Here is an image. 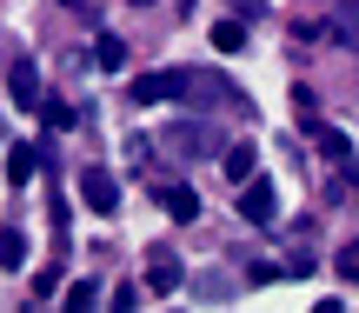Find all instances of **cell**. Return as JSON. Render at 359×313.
<instances>
[{
  "instance_id": "3957f363",
  "label": "cell",
  "mask_w": 359,
  "mask_h": 313,
  "mask_svg": "<svg viewBox=\"0 0 359 313\" xmlns=\"http://www.w3.org/2000/svg\"><path fill=\"white\" fill-rule=\"evenodd\" d=\"M180 280H187V267H180L173 247H154V253H147V287H154V293H180Z\"/></svg>"
},
{
  "instance_id": "44dd1931",
  "label": "cell",
  "mask_w": 359,
  "mask_h": 313,
  "mask_svg": "<svg viewBox=\"0 0 359 313\" xmlns=\"http://www.w3.org/2000/svg\"><path fill=\"white\" fill-rule=\"evenodd\" d=\"M0 133H7V120H0Z\"/></svg>"
},
{
  "instance_id": "277c9868",
  "label": "cell",
  "mask_w": 359,
  "mask_h": 313,
  "mask_svg": "<svg viewBox=\"0 0 359 313\" xmlns=\"http://www.w3.org/2000/svg\"><path fill=\"white\" fill-rule=\"evenodd\" d=\"M80 194H87V207H93V213H114V207H120L114 173H100V167H87V173H80Z\"/></svg>"
},
{
  "instance_id": "4fadbf2b",
  "label": "cell",
  "mask_w": 359,
  "mask_h": 313,
  "mask_svg": "<svg viewBox=\"0 0 359 313\" xmlns=\"http://www.w3.org/2000/svg\"><path fill=\"white\" fill-rule=\"evenodd\" d=\"M100 300H107V293L93 287V280H74V287H67V307H74V313H87V307H100Z\"/></svg>"
},
{
  "instance_id": "e0dca14e",
  "label": "cell",
  "mask_w": 359,
  "mask_h": 313,
  "mask_svg": "<svg viewBox=\"0 0 359 313\" xmlns=\"http://www.w3.org/2000/svg\"><path fill=\"white\" fill-rule=\"evenodd\" d=\"M53 287H60V267H47V274H34V300H53Z\"/></svg>"
},
{
  "instance_id": "30bf717a",
  "label": "cell",
  "mask_w": 359,
  "mask_h": 313,
  "mask_svg": "<svg viewBox=\"0 0 359 313\" xmlns=\"http://www.w3.org/2000/svg\"><path fill=\"white\" fill-rule=\"evenodd\" d=\"M213 47L219 53H240L246 47V20H213Z\"/></svg>"
},
{
  "instance_id": "ba28073f",
  "label": "cell",
  "mask_w": 359,
  "mask_h": 313,
  "mask_svg": "<svg viewBox=\"0 0 359 313\" xmlns=\"http://www.w3.org/2000/svg\"><path fill=\"white\" fill-rule=\"evenodd\" d=\"M7 180H13V187H27V180H34V147H20V140L7 147Z\"/></svg>"
},
{
  "instance_id": "52a82bcc",
  "label": "cell",
  "mask_w": 359,
  "mask_h": 313,
  "mask_svg": "<svg viewBox=\"0 0 359 313\" xmlns=\"http://www.w3.org/2000/svg\"><path fill=\"white\" fill-rule=\"evenodd\" d=\"M0 267H7V274L27 267V234H20V227H0Z\"/></svg>"
},
{
  "instance_id": "7a4b0ae2",
  "label": "cell",
  "mask_w": 359,
  "mask_h": 313,
  "mask_svg": "<svg viewBox=\"0 0 359 313\" xmlns=\"http://www.w3.org/2000/svg\"><path fill=\"white\" fill-rule=\"evenodd\" d=\"M240 213H246L253 227H273V213H280V194H273V180H259V173H253V180H240Z\"/></svg>"
},
{
  "instance_id": "6da1fadb",
  "label": "cell",
  "mask_w": 359,
  "mask_h": 313,
  "mask_svg": "<svg viewBox=\"0 0 359 313\" xmlns=\"http://www.w3.org/2000/svg\"><path fill=\"white\" fill-rule=\"evenodd\" d=\"M180 93H187V67H160V74L133 80V107H160V100H180Z\"/></svg>"
},
{
  "instance_id": "ffe728a7",
  "label": "cell",
  "mask_w": 359,
  "mask_h": 313,
  "mask_svg": "<svg viewBox=\"0 0 359 313\" xmlns=\"http://www.w3.org/2000/svg\"><path fill=\"white\" fill-rule=\"evenodd\" d=\"M133 7H147V0H133Z\"/></svg>"
},
{
  "instance_id": "9c48e42d",
  "label": "cell",
  "mask_w": 359,
  "mask_h": 313,
  "mask_svg": "<svg viewBox=\"0 0 359 313\" xmlns=\"http://www.w3.org/2000/svg\"><path fill=\"white\" fill-rule=\"evenodd\" d=\"M173 147L180 154H200V147H219V133L213 127H173Z\"/></svg>"
},
{
  "instance_id": "8992f818",
  "label": "cell",
  "mask_w": 359,
  "mask_h": 313,
  "mask_svg": "<svg viewBox=\"0 0 359 313\" xmlns=\"http://www.w3.org/2000/svg\"><path fill=\"white\" fill-rule=\"evenodd\" d=\"M160 207H167L173 220H193V213H200V194H193V187H180V180H173L167 194H160Z\"/></svg>"
},
{
  "instance_id": "d6986e66",
  "label": "cell",
  "mask_w": 359,
  "mask_h": 313,
  "mask_svg": "<svg viewBox=\"0 0 359 313\" xmlns=\"http://www.w3.org/2000/svg\"><path fill=\"white\" fill-rule=\"evenodd\" d=\"M67 7H87V0H67Z\"/></svg>"
},
{
  "instance_id": "2e32d148",
  "label": "cell",
  "mask_w": 359,
  "mask_h": 313,
  "mask_svg": "<svg viewBox=\"0 0 359 313\" xmlns=\"http://www.w3.org/2000/svg\"><path fill=\"white\" fill-rule=\"evenodd\" d=\"M40 114H47V127H74V107L67 100H40Z\"/></svg>"
},
{
  "instance_id": "5bb4252c",
  "label": "cell",
  "mask_w": 359,
  "mask_h": 313,
  "mask_svg": "<svg viewBox=\"0 0 359 313\" xmlns=\"http://www.w3.org/2000/svg\"><path fill=\"white\" fill-rule=\"evenodd\" d=\"M226 180H253V147H226Z\"/></svg>"
},
{
  "instance_id": "ac0fdd59",
  "label": "cell",
  "mask_w": 359,
  "mask_h": 313,
  "mask_svg": "<svg viewBox=\"0 0 359 313\" xmlns=\"http://www.w3.org/2000/svg\"><path fill=\"white\" fill-rule=\"evenodd\" d=\"M333 267H339V280H359V247H339Z\"/></svg>"
},
{
  "instance_id": "5b68a950",
  "label": "cell",
  "mask_w": 359,
  "mask_h": 313,
  "mask_svg": "<svg viewBox=\"0 0 359 313\" xmlns=\"http://www.w3.org/2000/svg\"><path fill=\"white\" fill-rule=\"evenodd\" d=\"M306 133L320 140V154H326V160H346V154H353V140H346L339 127H320V120H306Z\"/></svg>"
},
{
  "instance_id": "7c38bea8",
  "label": "cell",
  "mask_w": 359,
  "mask_h": 313,
  "mask_svg": "<svg viewBox=\"0 0 359 313\" xmlns=\"http://www.w3.org/2000/svg\"><path fill=\"white\" fill-rule=\"evenodd\" d=\"M333 34L346 40V47H359V0H346V7L333 13Z\"/></svg>"
},
{
  "instance_id": "8fae6325",
  "label": "cell",
  "mask_w": 359,
  "mask_h": 313,
  "mask_svg": "<svg viewBox=\"0 0 359 313\" xmlns=\"http://www.w3.org/2000/svg\"><path fill=\"white\" fill-rule=\"evenodd\" d=\"M13 100H20V107H34V100H40V74H34L27 60L13 67Z\"/></svg>"
},
{
  "instance_id": "9a60e30c",
  "label": "cell",
  "mask_w": 359,
  "mask_h": 313,
  "mask_svg": "<svg viewBox=\"0 0 359 313\" xmlns=\"http://www.w3.org/2000/svg\"><path fill=\"white\" fill-rule=\"evenodd\" d=\"M93 60H100V67H127V47H120L114 34H100V40H93Z\"/></svg>"
}]
</instances>
